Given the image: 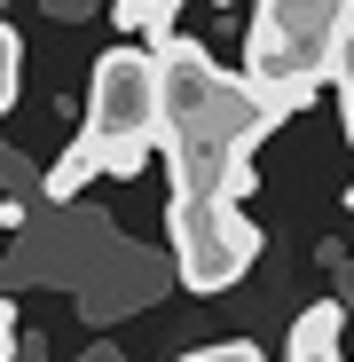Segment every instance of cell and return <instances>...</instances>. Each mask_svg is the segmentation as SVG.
<instances>
[{
    "label": "cell",
    "mask_w": 354,
    "mask_h": 362,
    "mask_svg": "<svg viewBox=\"0 0 354 362\" xmlns=\"http://www.w3.org/2000/svg\"><path fill=\"white\" fill-rule=\"evenodd\" d=\"M165 71V165H173V268L197 299L228 291L260 260V228L244 221L252 150L283 127V110L244 87V71H220L197 40H158Z\"/></svg>",
    "instance_id": "6da1fadb"
},
{
    "label": "cell",
    "mask_w": 354,
    "mask_h": 362,
    "mask_svg": "<svg viewBox=\"0 0 354 362\" xmlns=\"http://www.w3.org/2000/svg\"><path fill=\"white\" fill-rule=\"evenodd\" d=\"M158 142H165L158 47H110L95 64V79H87V127H79V142L64 158H55V173H47V197L71 205L95 173H142Z\"/></svg>",
    "instance_id": "7a4b0ae2"
},
{
    "label": "cell",
    "mask_w": 354,
    "mask_h": 362,
    "mask_svg": "<svg viewBox=\"0 0 354 362\" xmlns=\"http://www.w3.org/2000/svg\"><path fill=\"white\" fill-rule=\"evenodd\" d=\"M354 64V0H260L244 40V87L283 118Z\"/></svg>",
    "instance_id": "3957f363"
},
{
    "label": "cell",
    "mask_w": 354,
    "mask_h": 362,
    "mask_svg": "<svg viewBox=\"0 0 354 362\" xmlns=\"http://www.w3.org/2000/svg\"><path fill=\"white\" fill-rule=\"evenodd\" d=\"M173 16H182V0H118V8H110V24L118 32H126V40H173Z\"/></svg>",
    "instance_id": "277c9868"
},
{
    "label": "cell",
    "mask_w": 354,
    "mask_h": 362,
    "mask_svg": "<svg viewBox=\"0 0 354 362\" xmlns=\"http://www.w3.org/2000/svg\"><path fill=\"white\" fill-rule=\"evenodd\" d=\"M16 71H24V40H16L8 16H0V118L16 110Z\"/></svg>",
    "instance_id": "5b68a950"
},
{
    "label": "cell",
    "mask_w": 354,
    "mask_h": 362,
    "mask_svg": "<svg viewBox=\"0 0 354 362\" xmlns=\"http://www.w3.org/2000/svg\"><path fill=\"white\" fill-rule=\"evenodd\" d=\"M182 362H268L252 339H220V346H197V354H182Z\"/></svg>",
    "instance_id": "8992f818"
},
{
    "label": "cell",
    "mask_w": 354,
    "mask_h": 362,
    "mask_svg": "<svg viewBox=\"0 0 354 362\" xmlns=\"http://www.w3.org/2000/svg\"><path fill=\"white\" fill-rule=\"evenodd\" d=\"M24 354V315H16V299H0V362H16Z\"/></svg>",
    "instance_id": "52a82bcc"
},
{
    "label": "cell",
    "mask_w": 354,
    "mask_h": 362,
    "mask_svg": "<svg viewBox=\"0 0 354 362\" xmlns=\"http://www.w3.org/2000/svg\"><path fill=\"white\" fill-rule=\"evenodd\" d=\"M16 221H24V205H16V197H8V205H0V236H8V228H16Z\"/></svg>",
    "instance_id": "ba28073f"
},
{
    "label": "cell",
    "mask_w": 354,
    "mask_h": 362,
    "mask_svg": "<svg viewBox=\"0 0 354 362\" xmlns=\"http://www.w3.org/2000/svg\"><path fill=\"white\" fill-rule=\"evenodd\" d=\"M79 362H126V354H118V346H95V354H79Z\"/></svg>",
    "instance_id": "9c48e42d"
},
{
    "label": "cell",
    "mask_w": 354,
    "mask_h": 362,
    "mask_svg": "<svg viewBox=\"0 0 354 362\" xmlns=\"http://www.w3.org/2000/svg\"><path fill=\"white\" fill-rule=\"evenodd\" d=\"M16 362H47V354H40V346H24V354H16Z\"/></svg>",
    "instance_id": "30bf717a"
}]
</instances>
